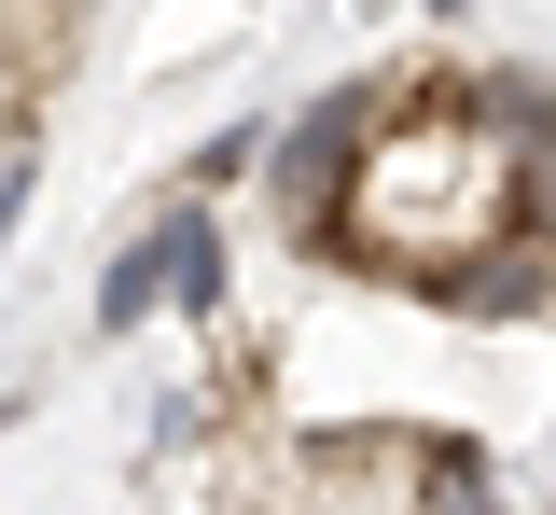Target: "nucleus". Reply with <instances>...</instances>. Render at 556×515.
I'll list each match as a JSON object with an SVG mask.
<instances>
[{"mask_svg":"<svg viewBox=\"0 0 556 515\" xmlns=\"http://www.w3.org/2000/svg\"><path fill=\"white\" fill-rule=\"evenodd\" d=\"M28 112H42V98H28V84H14V56H0V140H28Z\"/></svg>","mask_w":556,"mask_h":515,"instance_id":"nucleus-4","label":"nucleus"},{"mask_svg":"<svg viewBox=\"0 0 556 515\" xmlns=\"http://www.w3.org/2000/svg\"><path fill=\"white\" fill-rule=\"evenodd\" d=\"M376 126H390V84H334V98H320V112H306V126H292V140L265 153V196H278V237L362 196V140H376Z\"/></svg>","mask_w":556,"mask_h":515,"instance_id":"nucleus-1","label":"nucleus"},{"mask_svg":"<svg viewBox=\"0 0 556 515\" xmlns=\"http://www.w3.org/2000/svg\"><path fill=\"white\" fill-rule=\"evenodd\" d=\"M153 321V251H126L112 279H98V335H139Z\"/></svg>","mask_w":556,"mask_h":515,"instance_id":"nucleus-3","label":"nucleus"},{"mask_svg":"<svg viewBox=\"0 0 556 515\" xmlns=\"http://www.w3.org/2000/svg\"><path fill=\"white\" fill-rule=\"evenodd\" d=\"M139 251H153V293H167V306H195V321H208V306H223V223H208L195 196H181V210L153 223Z\"/></svg>","mask_w":556,"mask_h":515,"instance_id":"nucleus-2","label":"nucleus"}]
</instances>
